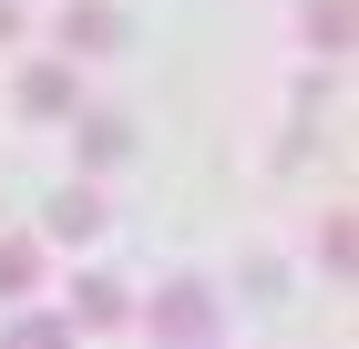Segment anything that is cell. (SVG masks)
Listing matches in <instances>:
<instances>
[{"label": "cell", "mask_w": 359, "mask_h": 349, "mask_svg": "<svg viewBox=\"0 0 359 349\" xmlns=\"http://www.w3.org/2000/svg\"><path fill=\"white\" fill-rule=\"evenodd\" d=\"M93 226H103V206H93V195H62V206H52V237H93Z\"/></svg>", "instance_id": "3957f363"}, {"label": "cell", "mask_w": 359, "mask_h": 349, "mask_svg": "<svg viewBox=\"0 0 359 349\" xmlns=\"http://www.w3.org/2000/svg\"><path fill=\"white\" fill-rule=\"evenodd\" d=\"M154 329H165V339H205V298H195V288H165Z\"/></svg>", "instance_id": "7a4b0ae2"}, {"label": "cell", "mask_w": 359, "mask_h": 349, "mask_svg": "<svg viewBox=\"0 0 359 349\" xmlns=\"http://www.w3.org/2000/svg\"><path fill=\"white\" fill-rule=\"evenodd\" d=\"M11 349H62V329H52V319H21V329H11Z\"/></svg>", "instance_id": "5b68a950"}, {"label": "cell", "mask_w": 359, "mask_h": 349, "mask_svg": "<svg viewBox=\"0 0 359 349\" xmlns=\"http://www.w3.org/2000/svg\"><path fill=\"white\" fill-rule=\"evenodd\" d=\"M0 31H21V0H0Z\"/></svg>", "instance_id": "8992f818"}, {"label": "cell", "mask_w": 359, "mask_h": 349, "mask_svg": "<svg viewBox=\"0 0 359 349\" xmlns=\"http://www.w3.org/2000/svg\"><path fill=\"white\" fill-rule=\"evenodd\" d=\"M113 41H123V21H113V11H62V52H113Z\"/></svg>", "instance_id": "6da1fadb"}, {"label": "cell", "mask_w": 359, "mask_h": 349, "mask_svg": "<svg viewBox=\"0 0 359 349\" xmlns=\"http://www.w3.org/2000/svg\"><path fill=\"white\" fill-rule=\"evenodd\" d=\"M21 103H31V113H62V103H72V72H31Z\"/></svg>", "instance_id": "277c9868"}]
</instances>
